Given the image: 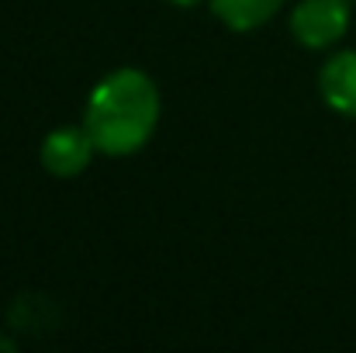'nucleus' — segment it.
<instances>
[{"label":"nucleus","instance_id":"1","mask_svg":"<svg viewBox=\"0 0 356 353\" xmlns=\"http://www.w3.org/2000/svg\"><path fill=\"white\" fill-rule=\"evenodd\" d=\"M159 125V87L149 73L118 66L97 80L87 97L83 128L90 132L97 152L131 156L138 152Z\"/></svg>","mask_w":356,"mask_h":353},{"label":"nucleus","instance_id":"2","mask_svg":"<svg viewBox=\"0 0 356 353\" xmlns=\"http://www.w3.org/2000/svg\"><path fill=\"white\" fill-rule=\"evenodd\" d=\"M287 24L298 45L332 49L350 28V0H298Z\"/></svg>","mask_w":356,"mask_h":353},{"label":"nucleus","instance_id":"3","mask_svg":"<svg viewBox=\"0 0 356 353\" xmlns=\"http://www.w3.org/2000/svg\"><path fill=\"white\" fill-rule=\"evenodd\" d=\"M94 152H97V146L83 125H63L42 139L38 159L52 177H80L90 166Z\"/></svg>","mask_w":356,"mask_h":353},{"label":"nucleus","instance_id":"4","mask_svg":"<svg viewBox=\"0 0 356 353\" xmlns=\"http://www.w3.org/2000/svg\"><path fill=\"white\" fill-rule=\"evenodd\" d=\"M322 101L343 118H356V49H343L318 70Z\"/></svg>","mask_w":356,"mask_h":353},{"label":"nucleus","instance_id":"5","mask_svg":"<svg viewBox=\"0 0 356 353\" xmlns=\"http://www.w3.org/2000/svg\"><path fill=\"white\" fill-rule=\"evenodd\" d=\"M208 3L211 14L229 31H256L284 7V0H208Z\"/></svg>","mask_w":356,"mask_h":353},{"label":"nucleus","instance_id":"6","mask_svg":"<svg viewBox=\"0 0 356 353\" xmlns=\"http://www.w3.org/2000/svg\"><path fill=\"white\" fill-rule=\"evenodd\" d=\"M166 3H173V7H194V3H201V0H166Z\"/></svg>","mask_w":356,"mask_h":353}]
</instances>
